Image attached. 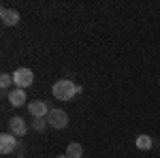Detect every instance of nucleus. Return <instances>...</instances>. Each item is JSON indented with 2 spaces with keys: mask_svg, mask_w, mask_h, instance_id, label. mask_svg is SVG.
<instances>
[{
  "mask_svg": "<svg viewBox=\"0 0 160 158\" xmlns=\"http://www.w3.org/2000/svg\"><path fill=\"white\" fill-rule=\"evenodd\" d=\"M83 88L81 85H75L71 79H60V81H56V84L51 85V92H53V96L58 98V100H71Z\"/></svg>",
  "mask_w": 160,
  "mask_h": 158,
  "instance_id": "f257e3e1",
  "label": "nucleus"
},
{
  "mask_svg": "<svg viewBox=\"0 0 160 158\" xmlns=\"http://www.w3.org/2000/svg\"><path fill=\"white\" fill-rule=\"evenodd\" d=\"M47 124L56 130H62V128L68 126V113L64 109H51L49 115H47Z\"/></svg>",
  "mask_w": 160,
  "mask_h": 158,
  "instance_id": "f03ea898",
  "label": "nucleus"
},
{
  "mask_svg": "<svg viewBox=\"0 0 160 158\" xmlns=\"http://www.w3.org/2000/svg\"><path fill=\"white\" fill-rule=\"evenodd\" d=\"M13 81H15L17 88L26 90L28 85H32V81H34V73H32L30 69H17V71L13 73Z\"/></svg>",
  "mask_w": 160,
  "mask_h": 158,
  "instance_id": "7ed1b4c3",
  "label": "nucleus"
},
{
  "mask_svg": "<svg viewBox=\"0 0 160 158\" xmlns=\"http://www.w3.org/2000/svg\"><path fill=\"white\" fill-rule=\"evenodd\" d=\"M9 128H11V133L15 137H24L28 133V124H26L24 118H19V115H13L11 120H9Z\"/></svg>",
  "mask_w": 160,
  "mask_h": 158,
  "instance_id": "20e7f679",
  "label": "nucleus"
},
{
  "mask_svg": "<svg viewBox=\"0 0 160 158\" xmlns=\"http://www.w3.org/2000/svg\"><path fill=\"white\" fill-rule=\"evenodd\" d=\"M15 147H17V141H15L13 135H9V133L0 135V154H11Z\"/></svg>",
  "mask_w": 160,
  "mask_h": 158,
  "instance_id": "39448f33",
  "label": "nucleus"
},
{
  "mask_svg": "<svg viewBox=\"0 0 160 158\" xmlns=\"http://www.w3.org/2000/svg\"><path fill=\"white\" fill-rule=\"evenodd\" d=\"M28 109H30V113H32L34 118H47L49 111H51V109H47V103H43V100H34V103H30Z\"/></svg>",
  "mask_w": 160,
  "mask_h": 158,
  "instance_id": "423d86ee",
  "label": "nucleus"
},
{
  "mask_svg": "<svg viewBox=\"0 0 160 158\" xmlns=\"http://www.w3.org/2000/svg\"><path fill=\"white\" fill-rule=\"evenodd\" d=\"M0 19H2L4 26H15V24H19V13L15 9H2L0 11Z\"/></svg>",
  "mask_w": 160,
  "mask_h": 158,
  "instance_id": "0eeeda50",
  "label": "nucleus"
},
{
  "mask_svg": "<svg viewBox=\"0 0 160 158\" xmlns=\"http://www.w3.org/2000/svg\"><path fill=\"white\" fill-rule=\"evenodd\" d=\"M9 103H11L13 107H22L26 103V90H22V88L11 90V92H9Z\"/></svg>",
  "mask_w": 160,
  "mask_h": 158,
  "instance_id": "6e6552de",
  "label": "nucleus"
},
{
  "mask_svg": "<svg viewBox=\"0 0 160 158\" xmlns=\"http://www.w3.org/2000/svg\"><path fill=\"white\" fill-rule=\"evenodd\" d=\"M66 156L68 158H81L83 156V147H81V143H68V147H66Z\"/></svg>",
  "mask_w": 160,
  "mask_h": 158,
  "instance_id": "1a4fd4ad",
  "label": "nucleus"
},
{
  "mask_svg": "<svg viewBox=\"0 0 160 158\" xmlns=\"http://www.w3.org/2000/svg\"><path fill=\"white\" fill-rule=\"evenodd\" d=\"M135 145L139 147V150H152L154 143H152V137H149V135H139L137 141H135Z\"/></svg>",
  "mask_w": 160,
  "mask_h": 158,
  "instance_id": "9d476101",
  "label": "nucleus"
},
{
  "mask_svg": "<svg viewBox=\"0 0 160 158\" xmlns=\"http://www.w3.org/2000/svg\"><path fill=\"white\" fill-rule=\"evenodd\" d=\"M11 84H15V81H13V77L9 73H2V75H0V88H2V90H7Z\"/></svg>",
  "mask_w": 160,
  "mask_h": 158,
  "instance_id": "9b49d317",
  "label": "nucleus"
},
{
  "mask_svg": "<svg viewBox=\"0 0 160 158\" xmlns=\"http://www.w3.org/2000/svg\"><path fill=\"white\" fill-rule=\"evenodd\" d=\"M45 124H47V120H45V118H34V122H32V128L41 133V130H45Z\"/></svg>",
  "mask_w": 160,
  "mask_h": 158,
  "instance_id": "f8f14e48",
  "label": "nucleus"
},
{
  "mask_svg": "<svg viewBox=\"0 0 160 158\" xmlns=\"http://www.w3.org/2000/svg\"><path fill=\"white\" fill-rule=\"evenodd\" d=\"M58 158H68V156H66V154H62V156H58Z\"/></svg>",
  "mask_w": 160,
  "mask_h": 158,
  "instance_id": "ddd939ff",
  "label": "nucleus"
},
{
  "mask_svg": "<svg viewBox=\"0 0 160 158\" xmlns=\"http://www.w3.org/2000/svg\"><path fill=\"white\" fill-rule=\"evenodd\" d=\"M19 158H24V156H19Z\"/></svg>",
  "mask_w": 160,
  "mask_h": 158,
  "instance_id": "4468645a",
  "label": "nucleus"
},
{
  "mask_svg": "<svg viewBox=\"0 0 160 158\" xmlns=\"http://www.w3.org/2000/svg\"><path fill=\"white\" fill-rule=\"evenodd\" d=\"M158 84H160V81H158Z\"/></svg>",
  "mask_w": 160,
  "mask_h": 158,
  "instance_id": "2eb2a0df",
  "label": "nucleus"
}]
</instances>
